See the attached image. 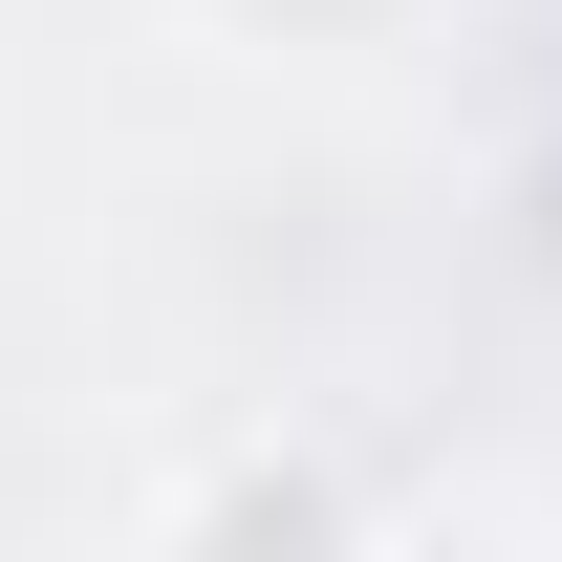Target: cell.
<instances>
[{"label": "cell", "mask_w": 562, "mask_h": 562, "mask_svg": "<svg viewBox=\"0 0 562 562\" xmlns=\"http://www.w3.org/2000/svg\"><path fill=\"white\" fill-rule=\"evenodd\" d=\"M216 541H238V562H325V476H281V497H238Z\"/></svg>", "instance_id": "6da1fadb"}]
</instances>
